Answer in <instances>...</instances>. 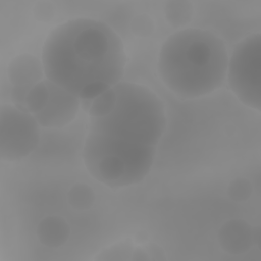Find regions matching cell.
<instances>
[{
  "mask_svg": "<svg viewBox=\"0 0 261 261\" xmlns=\"http://www.w3.org/2000/svg\"><path fill=\"white\" fill-rule=\"evenodd\" d=\"M80 106L77 96L49 81L48 100L34 117L42 127L60 128L74 120Z\"/></svg>",
  "mask_w": 261,
  "mask_h": 261,
  "instance_id": "52a82bcc",
  "label": "cell"
},
{
  "mask_svg": "<svg viewBox=\"0 0 261 261\" xmlns=\"http://www.w3.org/2000/svg\"><path fill=\"white\" fill-rule=\"evenodd\" d=\"M252 192V185L246 178H236L231 180L227 189V194L229 198L237 202L246 201L250 198Z\"/></svg>",
  "mask_w": 261,
  "mask_h": 261,
  "instance_id": "9a60e30c",
  "label": "cell"
},
{
  "mask_svg": "<svg viewBox=\"0 0 261 261\" xmlns=\"http://www.w3.org/2000/svg\"><path fill=\"white\" fill-rule=\"evenodd\" d=\"M41 61L46 79L91 102L121 82L126 54L120 37L108 24L75 17L51 31Z\"/></svg>",
  "mask_w": 261,
  "mask_h": 261,
  "instance_id": "6da1fadb",
  "label": "cell"
},
{
  "mask_svg": "<svg viewBox=\"0 0 261 261\" xmlns=\"http://www.w3.org/2000/svg\"><path fill=\"white\" fill-rule=\"evenodd\" d=\"M163 11L170 25L181 28L191 21L194 14V6L190 1L174 0L166 2Z\"/></svg>",
  "mask_w": 261,
  "mask_h": 261,
  "instance_id": "8fae6325",
  "label": "cell"
},
{
  "mask_svg": "<svg viewBox=\"0 0 261 261\" xmlns=\"http://www.w3.org/2000/svg\"><path fill=\"white\" fill-rule=\"evenodd\" d=\"M67 200L72 208L84 211L93 206L95 202V193L89 185L76 182L68 191Z\"/></svg>",
  "mask_w": 261,
  "mask_h": 261,
  "instance_id": "7c38bea8",
  "label": "cell"
},
{
  "mask_svg": "<svg viewBox=\"0 0 261 261\" xmlns=\"http://www.w3.org/2000/svg\"><path fill=\"white\" fill-rule=\"evenodd\" d=\"M226 80L245 106L261 110V36L251 34L239 42L228 58Z\"/></svg>",
  "mask_w": 261,
  "mask_h": 261,
  "instance_id": "5b68a950",
  "label": "cell"
},
{
  "mask_svg": "<svg viewBox=\"0 0 261 261\" xmlns=\"http://www.w3.org/2000/svg\"><path fill=\"white\" fill-rule=\"evenodd\" d=\"M89 130L156 147L166 128L162 100L147 86L119 82L90 102Z\"/></svg>",
  "mask_w": 261,
  "mask_h": 261,
  "instance_id": "3957f363",
  "label": "cell"
},
{
  "mask_svg": "<svg viewBox=\"0 0 261 261\" xmlns=\"http://www.w3.org/2000/svg\"><path fill=\"white\" fill-rule=\"evenodd\" d=\"M221 248L229 254H241L248 251L254 241V228L242 219L225 222L218 233Z\"/></svg>",
  "mask_w": 261,
  "mask_h": 261,
  "instance_id": "ba28073f",
  "label": "cell"
},
{
  "mask_svg": "<svg viewBox=\"0 0 261 261\" xmlns=\"http://www.w3.org/2000/svg\"><path fill=\"white\" fill-rule=\"evenodd\" d=\"M156 147L88 133L83 161L89 174L109 188H127L142 182L155 159Z\"/></svg>",
  "mask_w": 261,
  "mask_h": 261,
  "instance_id": "277c9868",
  "label": "cell"
},
{
  "mask_svg": "<svg viewBox=\"0 0 261 261\" xmlns=\"http://www.w3.org/2000/svg\"><path fill=\"white\" fill-rule=\"evenodd\" d=\"M144 246L146 248V251L148 253V256H149L150 260H155V261L166 260L165 252L159 245L153 244V243H148Z\"/></svg>",
  "mask_w": 261,
  "mask_h": 261,
  "instance_id": "ac0fdd59",
  "label": "cell"
},
{
  "mask_svg": "<svg viewBox=\"0 0 261 261\" xmlns=\"http://www.w3.org/2000/svg\"><path fill=\"white\" fill-rule=\"evenodd\" d=\"M8 80L14 86L32 88L45 76L42 61L31 54H20L14 57L7 68Z\"/></svg>",
  "mask_w": 261,
  "mask_h": 261,
  "instance_id": "9c48e42d",
  "label": "cell"
},
{
  "mask_svg": "<svg viewBox=\"0 0 261 261\" xmlns=\"http://www.w3.org/2000/svg\"><path fill=\"white\" fill-rule=\"evenodd\" d=\"M49 97V80L43 79L31 88L25 98L24 110L35 115L46 104Z\"/></svg>",
  "mask_w": 261,
  "mask_h": 261,
  "instance_id": "4fadbf2b",
  "label": "cell"
},
{
  "mask_svg": "<svg viewBox=\"0 0 261 261\" xmlns=\"http://www.w3.org/2000/svg\"><path fill=\"white\" fill-rule=\"evenodd\" d=\"M228 52L221 38L198 28L181 29L161 45L157 71L180 99H195L219 89L226 80Z\"/></svg>",
  "mask_w": 261,
  "mask_h": 261,
  "instance_id": "7a4b0ae2",
  "label": "cell"
},
{
  "mask_svg": "<svg viewBox=\"0 0 261 261\" xmlns=\"http://www.w3.org/2000/svg\"><path fill=\"white\" fill-rule=\"evenodd\" d=\"M36 233L40 243L44 246L58 248L67 242L70 236V227L62 217L51 215L40 221Z\"/></svg>",
  "mask_w": 261,
  "mask_h": 261,
  "instance_id": "30bf717a",
  "label": "cell"
},
{
  "mask_svg": "<svg viewBox=\"0 0 261 261\" xmlns=\"http://www.w3.org/2000/svg\"><path fill=\"white\" fill-rule=\"evenodd\" d=\"M130 29L138 37H148L153 34L155 25L153 19L149 15L140 14L133 19Z\"/></svg>",
  "mask_w": 261,
  "mask_h": 261,
  "instance_id": "2e32d148",
  "label": "cell"
},
{
  "mask_svg": "<svg viewBox=\"0 0 261 261\" xmlns=\"http://www.w3.org/2000/svg\"><path fill=\"white\" fill-rule=\"evenodd\" d=\"M40 141V124L33 114L4 104L0 109V158L13 162L29 156Z\"/></svg>",
  "mask_w": 261,
  "mask_h": 261,
  "instance_id": "8992f818",
  "label": "cell"
},
{
  "mask_svg": "<svg viewBox=\"0 0 261 261\" xmlns=\"http://www.w3.org/2000/svg\"><path fill=\"white\" fill-rule=\"evenodd\" d=\"M35 17L41 21H48L54 15V7L50 2H38L34 6Z\"/></svg>",
  "mask_w": 261,
  "mask_h": 261,
  "instance_id": "e0dca14e",
  "label": "cell"
},
{
  "mask_svg": "<svg viewBox=\"0 0 261 261\" xmlns=\"http://www.w3.org/2000/svg\"><path fill=\"white\" fill-rule=\"evenodd\" d=\"M134 244L129 240L120 241L116 244L105 248L100 252V255L96 257L99 260H130L132 253L134 251Z\"/></svg>",
  "mask_w": 261,
  "mask_h": 261,
  "instance_id": "5bb4252c",
  "label": "cell"
}]
</instances>
